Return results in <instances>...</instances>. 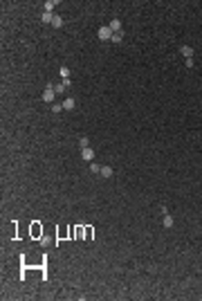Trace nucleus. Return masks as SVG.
<instances>
[{
	"mask_svg": "<svg viewBox=\"0 0 202 301\" xmlns=\"http://www.w3.org/2000/svg\"><path fill=\"white\" fill-rule=\"evenodd\" d=\"M29 234H32V238L41 240V238H43V225L38 222V220H32V225H29Z\"/></svg>",
	"mask_w": 202,
	"mask_h": 301,
	"instance_id": "nucleus-1",
	"label": "nucleus"
},
{
	"mask_svg": "<svg viewBox=\"0 0 202 301\" xmlns=\"http://www.w3.org/2000/svg\"><path fill=\"white\" fill-rule=\"evenodd\" d=\"M97 36H99V41H112V29L105 25V27H101V29L97 32Z\"/></svg>",
	"mask_w": 202,
	"mask_h": 301,
	"instance_id": "nucleus-2",
	"label": "nucleus"
},
{
	"mask_svg": "<svg viewBox=\"0 0 202 301\" xmlns=\"http://www.w3.org/2000/svg\"><path fill=\"white\" fill-rule=\"evenodd\" d=\"M54 97H56V92H54V88H52V83H47V88H45V92H43V101L52 103Z\"/></svg>",
	"mask_w": 202,
	"mask_h": 301,
	"instance_id": "nucleus-3",
	"label": "nucleus"
},
{
	"mask_svg": "<svg viewBox=\"0 0 202 301\" xmlns=\"http://www.w3.org/2000/svg\"><path fill=\"white\" fill-rule=\"evenodd\" d=\"M180 54L184 56V59H193V47H191V45H182V47H180Z\"/></svg>",
	"mask_w": 202,
	"mask_h": 301,
	"instance_id": "nucleus-4",
	"label": "nucleus"
},
{
	"mask_svg": "<svg viewBox=\"0 0 202 301\" xmlns=\"http://www.w3.org/2000/svg\"><path fill=\"white\" fill-rule=\"evenodd\" d=\"M92 236H94V227H92V225H85V227H83V238L92 240Z\"/></svg>",
	"mask_w": 202,
	"mask_h": 301,
	"instance_id": "nucleus-5",
	"label": "nucleus"
},
{
	"mask_svg": "<svg viewBox=\"0 0 202 301\" xmlns=\"http://www.w3.org/2000/svg\"><path fill=\"white\" fill-rule=\"evenodd\" d=\"M41 274H43V281H47L50 276H47V256H41Z\"/></svg>",
	"mask_w": 202,
	"mask_h": 301,
	"instance_id": "nucleus-6",
	"label": "nucleus"
},
{
	"mask_svg": "<svg viewBox=\"0 0 202 301\" xmlns=\"http://www.w3.org/2000/svg\"><path fill=\"white\" fill-rule=\"evenodd\" d=\"M67 238H70V234H67V227L56 229V240H67Z\"/></svg>",
	"mask_w": 202,
	"mask_h": 301,
	"instance_id": "nucleus-7",
	"label": "nucleus"
},
{
	"mask_svg": "<svg viewBox=\"0 0 202 301\" xmlns=\"http://www.w3.org/2000/svg\"><path fill=\"white\" fill-rule=\"evenodd\" d=\"M108 27L112 29V34H117V32H121V20H117V18H114V20H112Z\"/></svg>",
	"mask_w": 202,
	"mask_h": 301,
	"instance_id": "nucleus-8",
	"label": "nucleus"
},
{
	"mask_svg": "<svg viewBox=\"0 0 202 301\" xmlns=\"http://www.w3.org/2000/svg\"><path fill=\"white\" fill-rule=\"evenodd\" d=\"M81 155H83V159H92L94 157V150L88 146V148H81Z\"/></svg>",
	"mask_w": 202,
	"mask_h": 301,
	"instance_id": "nucleus-9",
	"label": "nucleus"
},
{
	"mask_svg": "<svg viewBox=\"0 0 202 301\" xmlns=\"http://www.w3.org/2000/svg\"><path fill=\"white\" fill-rule=\"evenodd\" d=\"M52 88H54V92H56V95H61V92H65V90H67V86H65V83H52Z\"/></svg>",
	"mask_w": 202,
	"mask_h": 301,
	"instance_id": "nucleus-10",
	"label": "nucleus"
},
{
	"mask_svg": "<svg viewBox=\"0 0 202 301\" xmlns=\"http://www.w3.org/2000/svg\"><path fill=\"white\" fill-rule=\"evenodd\" d=\"M52 20H54V14H50V11H45L41 16V23H52Z\"/></svg>",
	"mask_w": 202,
	"mask_h": 301,
	"instance_id": "nucleus-11",
	"label": "nucleus"
},
{
	"mask_svg": "<svg viewBox=\"0 0 202 301\" xmlns=\"http://www.w3.org/2000/svg\"><path fill=\"white\" fill-rule=\"evenodd\" d=\"M63 108H65V110H72V108H74V99H72V97H67V99L63 101Z\"/></svg>",
	"mask_w": 202,
	"mask_h": 301,
	"instance_id": "nucleus-12",
	"label": "nucleus"
},
{
	"mask_svg": "<svg viewBox=\"0 0 202 301\" xmlns=\"http://www.w3.org/2000/svg\"><path fill=\"white\" fill-rule=\"evenodd\" d=\"M164 227H173V218L168 211H164Z\"/></svg>",
	"mask_w": 202,
	"mask_h": 301,
	"instance_id": "nucleus-13",
	"label": "nucleus"
},
{
	"mask_svg": "<svg viewBox=\"0 0 202 301\" xmlns=\"http://www.w3.org/2000/svg\"><path fill=\"white\" fill-rule=\"evenodd\" d=\"M101 175L103 177H112V168L110 166H101Z\"/></svg>",
	"mask_w": 202,
	"mask_h": 301,
	"instance_id": "nucleus-14",
	"label": "nucleus"
},
{
	"mask_svg": "<svg viewBox=\"0 0 202 301\" xmlns=\"http://www.w3.org/2000/svg\"><path fill=\"white\" fill-rule=\"evenodd\" d=\"M67 234H70V240H74L76 238V225H70V227H67Z\"/></svg>",
	"mask_w": 202,
	"mask_h": 301,
	"instance_id": "nucleus-15",
	"label": "nucleus"
},
{
	"mask_svg": "<svg viewBox=\"0 0 202 301\" xmlns=\"http://www.w3.org/2000/svg\"><path fill=\"white\" fill-rule=\"evenodd\" d=\"M56 7V0H47V2H45V11H50L52 14V9Z\"/></svg>",
	"mask_w": 202,
	"mask_h": 301,
	"instance_id": "nucleus-16",
	"label": "nucleus"
},
{
	"mask_svg": "<svg viewBox=\"0 0 202 301\" xmlns=\"http://www.w3.org/2000/svg\"><path fill=\"white\" fill-rule=\"evenodd\" d=\"M65 108H63V103H54V106H52V112H54V115H59V112H63Z\"/></svg>",
	"mask_w": 202,
	"mask_h": 301,
	"instance_id": "nucleus-17",
	"label": "nucleus"
},
{
	"mask_svg": "<svg viewBox=\"0 0 202 301\" xmlns=\"http://www.w3.org/2000/svg\"><path fill=\"white\" fill-rule=\"evenodd\" d=\"M61 25H63V18L54 14V20H52V27H61Z\"/></svg>",
	"mask_w": 202,
	"mask_h": 301,
	"instance_id": "nucleus-18",
	"label": "nucleus"
},
{
	"mask_svg": "<svg viewBox=\"0 0 202 301\" xmlns=\"http://www.w3.org/2000/svg\"><path fill=\"white\" fill-rule=\"evenodd\" d=\"M123 41V32H117V34H112V43H121Z\"/></svg>",
	"mask_w": 202,
	"mask_h": 301,
	"instance_id": "nucleus-19",
	"label": "nucleus"
},
{
	"mask_svg": "<svg viewBox=\"0 0 202 301\" xmlns=\"http://www.w3.org/2000/svg\"><path fill=\"white\" fill-rule=\"evenodd\" d=\"M59 72H61V77H63V81H65V79H70V70H67V68H61Z\"/></svg>",
	"mask_w": 202,
	"mask_h": 301,
	"instance_id": "nucleus-20",
	"label": "nucleus"
},
{
	"mask_svg": "<svg viewBox=\"0 0 202 301\" xmlns=\"http://www.w3.org/2000/svg\"><path fill=\"white\" fill-rule=\"evenodd\" d=\"M79 144H81V148H88V146H90V139H88V137H81Z\"/></svg>",
	"mask_w": 202,
	"mask_h": 301,
	"instance_id": "nucleus-21",
	"label": "nucleus"
},
{
	"mask_svg": "<svg viewBox=\"0 0 202 301\" xmlns=\"http://www.w3.org/2000/svg\"><path fill=\"white\" fill-rule=\"evenodd\" d=\"M50 243H52V238H50V236H43V238H41V245H43V247H47Z\"/></svg>",
	"mask_w": 202,
	"mask_h": 301,
	"instance_id": "nucleus-22",
	"label": "nucleus"
},
{
	"mask_svg": "<svg viewBox=\"0 0 202 301\" xmlns=\"http://www.w3.org/2000/svg\"><path fill=\"white\" fill-rule=\"evenodd\" d=\"M90 171H92V173H101V166H97V164H92V166H90Z\"/></svg>",
	"mask_w": 202,
	"mask_h": 301,
	"instance_id": "nucleus-23",
	"label": "nucleus"
},
{
	"mask_svg": "<svg viewBox=\"0 0 202 301\" xmlns=\"http://www.w3.org/2000/svg\"><path fill=\"white\" fill-rule=\"evenodd\" d=\"M184 65L186 68H193V59H184Z\"/></svg>",
	"mask_w": 202,
	"mask_h": 301,
	"instance_id": "nucleus-24",
	"label": "nucleus"
}]
</instances>
